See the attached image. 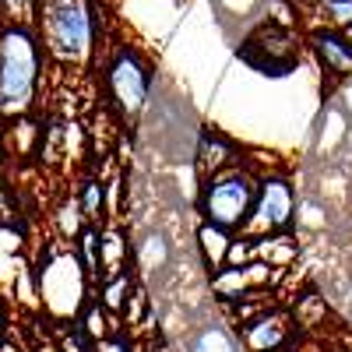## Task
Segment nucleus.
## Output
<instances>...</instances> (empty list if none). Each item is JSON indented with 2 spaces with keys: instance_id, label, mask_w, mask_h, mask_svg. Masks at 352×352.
<instances>
[{
  "instance_id": "nucleus-15",
  "label": "nucleus",
  "mask_w": 352,
  "mask_h": 352,
  "mask_svg": "<svg viewBox=\"0 0 352 352\" xmlns=\"http://www.w3.org/2000/svg\"><path fill=\"white\" fill-rule=\"evenodd\" d=\"M166 257H169V250H166V243H162V236H148L144 240V250H141V264L144 268H162L166 264Z\"/></svg>"
},
{
  "instance_id": "nucleus-19",
  "label": "nucleus",
  "mask_w": 352,
  "mask_h": 352,
  "mask_svg": "<svg viewBox=\"0 0 352 352\" xmlns=\"http://www.w3.org/2000/svg\"><path fill=\"white\" fill-rule=\"evenodd\" d=\"M4 328H8V310H4V300H0V335H4Z\"/></svg>"
},
{
  "instance_id": "nucleus-9",
  "label": "nucleus",
  "mask_w": 352,
  "mask_h": 352,
  "mask_svg": "<svg viewBox=\"0 0 352 352\" xmlns=\"http://www.w3.org/2000/svg\"><path fill=\"white\" fill-rule=\"evenodd\" d=\"M314 50L320 56L324 71L345 78L352 74V39L349 36H335V32H317L314 36Z\"/></svg>"
},
{
  "instance_id": "nucleus-5",
  "label": "nucleus",
  "mask_w": 352,
  "mask_h": 352,
  "mask_svg": "<svg viewBox=\"0 0 352 352\" xmlns=\"http://www.w3.org/2000/svg\"><path fill=\"white\" fill-rule=\"evenodd\" d=\"M292 215H296L292 187L282 180V176H268V180L257 184V197H254L250 219L243 226V236L261 240V236H272V232H282L292 222Z\"/></svg>"
},
{
  "instance_id": "nucleus-14",
  "label": "nucleus",
  "mask_w": 352,
  "mask_h": 352,
  "mask_svg": "<svg viewBox=\"0 0 352 352\" xmlns=\"http://www.w3.org/2000/svg\"><path fill=\"white\" fill-rule=\"evenodd\" d=\"M226 155H229V144L219 141V134H204V138H201V159H197L201 173L219 169V166L226 162Z\"/></svg>"
},
{
  "instance_id": "nucleus-13",
  "label": "nucleus",
  "mask_w": 352,
  "mask_h": 352,
  "mask_svg": "<svg viewBox=\"0 0 352 352\" xmlns=\"http://www.w3.org/2000/svg\"><path fill=\"white\" fill-rule=\"evenodd\" d=\"M131 292V275L127 272H116V275H109L106 278V285H102V307L106 310H124V296Z\"/></svg>"
},
{
  "instance_id": "nucleus-4",
  "label": "nucleus",
  "mask_w": 352,
  "mask_h": 352,
  "mask_svg": "<svg viewBox=\"0 0 352 352\" xmlns=\"http://www.w3.org/2000/svg\"><path fill=\"white\" fill-rule=\"evenodd\" d=\"M257 197V184L247 173L229 169L222 176H212L201 190V212L208 222L222 226V229H243Z\"/></svg>"
},
{
  "instance_id": "nucleus-21",
  "label": "nucleus",
  "mask_w": 352,
  "mask_h": 352,
  "mask_svg": "<svg viewBox=\"0 0 352 352\" xmlns=\"http://www.w3.org/2000/svg\"><path fill=\"white\" fill-rule=\"evenodd\" d=\"M345 99H349V109H352V88H349V92H345Z\"/></svg>"
},
{
  "instance_id": "nucleus-6",
  "label": "nucleus",
  "mask_w": 352,
  "mask_h": 352,
  "mask_svg": "<svg viewBox=\"0 0 352 352\" xmlns=\"http://www.w3.org/2000/svg\"><path fill=\"white\" fill-rule=\"evenodd\" d=\"M148 85H152V74L134 50H120L113 56V64L106 71V88H109V99L120 116L141 113L144 99H148Z\"/></svg>"
},
{
  "instance_id": "nucleus-1",
  "label": "nucleus",
  "mask_w": 352,
  "mask_h": 352,
  "mask_svg": "<svg viewBox=\"0 0 352 352\" xmlns=\"http://www.w3.org/2000/svg\"><path fill=\"white\" fill-rule=\"evenodd\" d=\"M39 43L25 25L0 32V116H21L32 109L39 88Z\"/></svg>"
},
{
  "instance_id": "nucleus-16",
  "label": "nucleus",
  "mask_w": 352,
  "mask_h": 352,
  "mask_svg": "<svg viewBox=\"0 0 352 352\" xmlns=\"http://www.w3.org/2000/svg\"><path fill=\"white\" fill-rule=\"evenodd\" d=\"M197 352H236V349H232V342H229V335L222 328H212V331L201 335Z\"/></svg>"
},
{
  "instance_id": "nucleus-22",
  "label": "nucleus",
  "mask_w": 352,
  "mask_h": 352,
  "mask_svg": "<svg viewBox=\"0 0 352 352\" xmlns=\"http://www.w3.org/2000/svg\"><path fill=\"white\" fill-rule=\"evenodd\" d=\"M349 39H352V25H349Z\"/></svg>"
},
{
  "instance_id": "nucleus-8",
  "label": "nucleus",
  "mask_w": 352,
  "mask_h": 352,
  "mask_svg": "<svg viewBox=\"0 0 352 352\" xmlns=\"http://www.w3.org/2000/svg\"><path fill=\"white\" fill-rule=\"evenodd\" d=\"M282 342H285V317L264 314V317L247 320V328H243V345H247L250 352H275Z\"/></svg>"
},
{
  "instance_id": "nucleus-11",
  "label": "nucleus",
  "mask_w": 352,
  "mask_h": 352,
  "mask_svg": "<svg viewBox=\"0 0 352 352\" xmlns=\"http://www.w3.org/2000/svg\"><path fill=\"white\" fill-rule=\"evenodd\" d=\"M78 328L88 335V342L106 338V335H109V324H106V307L88 300V303H85V310H81V317H78Z\"/></svg>"
},
{
  "instance_id": "nucleus-3",
  "label": "nucleus",
  "mask_w": 352,
  "mask_h": 352,
  "mask_svg": "<svg viewBox=\"0 0 352 352\" xmlns=\"http://www.w3.org/2000/svg\"><path fill=\"white\" fill-rule=\"evenodd\" d=\"M43 36L53 56L74 64L92 46V18L81 0H46L43 11Z\"/></svg>"
},
{
  "instance_id": "nucleus-18",
  "label": "nucleus",
  "mask_w": 352,
  "mask_h": 352,
  "mask_svg": "<svg viewBox=\"0 0 352 352\" xmlns=\"http://www.w3.org/2000/svg\"><path fill=\"white\" fill-rule=\"evenodd\" d=\"M96 349H99V352H127V345H124L120 335H106V338H99Z\"/></svg>"
},
{
  "instance_id": "nucleus-2",
  "label": "nucleus",
  "mask_w": 352,
  "mask_h": 352,
  "mask_svg": "<svg viewBox=\"0 0 352 352\" xmlns=\"http://www.w3.org/2000/svg\"><path fill=\"white\" fill-rule=\"evenodd\" d=\"M88 264L74 250H50L36 268V292L50 320H78L88 303Z\"/></svg>"
},
{
  "instance_id": "nucleus-20",
  "label": "nucleus",
  "mask_w": 352,
  "mask_h": 352,
  "mask_svg": "<svg viewBox=\"0 0 352 352\" xmlns=\"http://www.w3.org/2000/svg\"><path fill=\"white\" fill-rule=\"evenodd\" d=\"M0 155H4V131H0Z\"/></svg>"
},
{
  "instance_id": "nucleus-12",
  "label": "nucleus",
  "mask_w": 352,
  "mask_h": 352,
  "mask_svg": "<svg viewBox=\"0 0 352 352\" xmlns=\"http://www.w3.org/2000/svg\"><path fill=\"white\" fill-rule=\"evenodd\" d=\"M78 204H81L85 219H88V222H96V219L102 215V204H106V187H102L99 180H85V184H81V197H78Z\"/></svg>"
},
{
  "instance_id": "nucleus-10",
  "label": "nucleus",
  "mask_w": 352,
  "mask_h": 352,
  "mask_svg": "<svg viewBox=\"0 0 352 352\" xmlns=\"http://www.w3.org/2000/svg\"><path fill=\"white\" fill-rule=\"evenodd\" d=\"M201 247H204V254H208L212 268L222 272V264H226V257H229V250H232V240H226V229L215 226V222L201 226Z\"/></svg>"
},
{
  "instance_id": "nucleus-7",
  "label": "nucleus",
  "mask_w": 352,
  "mask_h": 352,
  "mask_svg": "<svg viewBox=\"0 0 352 352\" xmlns=\"http://www.w3.org/2000/svg\"><path fill=\"white\" fill-rule=\"evenodd\" d=\"M240 56L264 74H285L300 60V43L292 39V32H285L282 25H261L240 46Z\"/></svg>"
},
{
  "instance_id": "nucleus-17",
  "label": "nucleus",
  "mask_w": 352,
  "mask_h": 352,
  "mask_svg": "<svg viewBox=\"0 0 352 352\" xmlns=\"http://www.w3.org/2000/svg\"><path fill=\"white\" fill-rule=\"evenodd\" d=\"M0 8H4V11L14 18V25H25L28 18H32L36 0H0Z\"/></svg>"
}]
</instances>
